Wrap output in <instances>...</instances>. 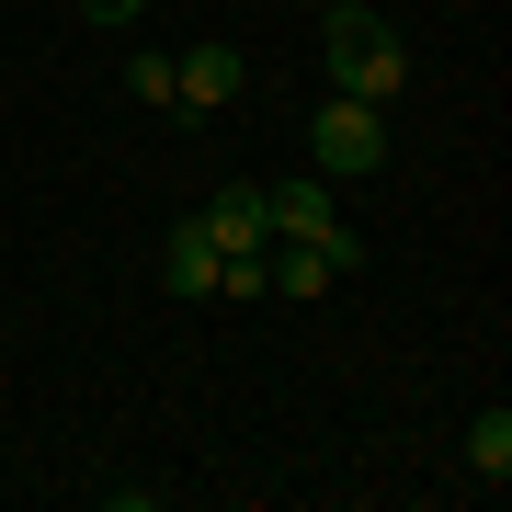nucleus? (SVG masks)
Here are the masks:
<instances>
[{"label": "nucleus", "instance_id": "f03ea898", "mask_svg": "<svg viewBox=\"0 0 512 512\" xmlns=\"http://www.w3.org/2000/svg\"><path fill=\"white\" fill-rule=\"evenodd\" d=\"M376 160H387V103L330 92V103L308 114V171H319V183H365Z\"/></svg>", "mask_w": 512, "mask_h": 512}, {"label": "nucleus", "instance_id": "20e7f679", "mask_svg": "<svg viewBox=\"0 0 512 512\" xmlns=\"http://www.w3.org/2000/svg\"><path fill=\"white\" fill-rule=\"evenodd\" d=\"M217 239H205V217H183V228H171V251H160V285L171 296H217Z\"/></svg>", "mask_w": 512, "mask_h": 512}, {"label": "nucleus", "instance_id": "f257e3e1", "mask_svg": "<svg viewBox=\"0 0 512 512\" xmlns=\"http://www.w3.org/2000/svg\"><path fill=\"white\" fill-rule=\"evenodd\" d=\"M319 46H330V92H365V103H399V92H410L399 23L365 12V0H330V12H319Z\"/></svg>", "mask_w": 512, "mask_h": 512}, {"label": "nucleus", "instance_id": "6e6552de", "mask_svg": "<svg viewBox=\"0 0 512 512\" xmlns=\"http://www.w3.org/2000/svg\"><path fill=\"white\" fill-rule=\"evenodd\" d=\"M467 467L490 478V490H501V478H512V410H501V399H490V410L467 421Z\"/></svg>", "mask_w": 512, "mask_h": 512}, {"label": "nucleus", "instance_id": "423d86ee", "mask_svg": "<svg viewBox=\"0 0 512 512\" xmlns=\"http://www.w3.org/2000/svg\"><path fill=\"white\" fill-rule=\"evenodd\" d=\"M262 217H274V239H308L330 217V183H319V171H308V183H262Z\"/></svg>", "mask_w": 512, "mask_h": 512}, {"label": "nucleus", "instance_id": "7ed1b4c3", "mask_svg": "<svg viewBox=\"0 0 512 512\" xmlns=\"http://www.w3.org/2000/svg\"><path fill=\"white\" fill-rule=\"evenodd\" d=\"M239 46H194V57H171V114H217V103H239Z\"/></svg>", "mask_w": 512, "mask_h": 512}, {"label": "nucleus", "instance_id": "0eeeda50", "mask_svg": "<svg viewBox=\"0 0 512 512\" xmlns=\"http://www.w3.org/2000/svg\"><path fill=\"white\" fill-rule=\"evenodd\" d=\"M342 274L319 262V239H274V296H330Z\"/></svg>", "mask_w": 512, "mask_h": 512}, {"label": "nucleus", "instance_id": "9d476101", "mask_svg": "<svg viewBox=\"0 0 512 512\" xmlns=\"http://www.w3.org/2000/svg\"><path fill=\"white\" fill-rule=\"evenodd\" d=\"M80 12H92V23H148L160 0H80Z\"/></svg>", "mask_w": 512, "mask_h": 512}, {"label": "nucleus", "instance_id": "1a4fd4ad", "mask_svg": "<svg viewBox=\"0 0 512 512\" xmlns=\"http://www.w3.org/2000/svg\"><path fill=\"white\" fill-rule=\"evenodd\" d=\"M126 92H137L148 114H171V57H160V46H137V57H126Z\"/></svg>", "mask_w": 512, "mask_h": 512}, {"label": "nucleus", "instance_id": "39448f33", "mask_svg": "<svg viewBox=\"0 0 512 512\" xmlns=\"http://www.w3.org/2000/svg\"><path fill=\"white\" fill-rule=\"evenodd\" d=\"M205 239H217V251H262V239H274V217H262V183H228L217 205H205Z\"/></svg>", "mask_w": 512, "mask_h": 512}]
</instances>
